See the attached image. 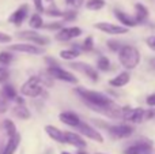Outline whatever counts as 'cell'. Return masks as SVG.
<instances>
[{
	"label": "cell",
	"instance_id": "cell-29",
	"mask_svg": "<svg viewBox=\"0 0 155 154\" xmlns=\"http://www.w3.org/2000/svg\"><path fill=\"white\" fill-rule=\"evenodd\" d=\"M14 56L10 53V52H0V64L3 65H8L11 62H12Z\"/></svg>",
	"mask_w": 155,
	"mask_h": 154
},
{
	"label": "cell",
	"instance_id": "cell-10",
	"mask_svg": "<svg viewBox=\"0 0 155 154\" xmlns=\"http://www.w3.org/2000/svg\"><path fill=\"white\" fill-rule=\"evenodd\" d=\"M95 27L101 32L106 33V34H112V35H117V34H125L128 33V27L125 26H118V25H112L107 22H99L95 25Z\"/></svg>",
	"mask_w": 155,
	"mask_h": 154
},
{
	"label": "cell",
	"instance_id": "cell-6",
	"mask_svg": "<svg viewBox=\"0 0 155 154\" xmlns=\"http://www.w3.org/2000/svg\"><path fill=\"white\" fill-rule=\"evenodd\" d=\"M18 37L22 38V40H26L29 42H33V45H37V46H45L51 42L48 37H44V35L38 34L35 32H21L18 33Z\"/></svg>",
	"mask_w": 155,
	"mask_h": 154
},
{
	"label": "cell",
	"instance_id": "cell-44",
	"mask_svg": "<svg viewBox=\"0 0 155 154\" xmlns=\"http://www.w3.org/2000/svg\"><path fill=\"white\" fill-rule=\"evenodd\" d=\"M61 154H71V153H68V152H63Z\"/></svg>",
	"mask_w": 155,
	"mask_h": 154
},
{
	"label": "cell",
	"instance_id": "cell-30",
	"mask_svg": "<svg viewBox=\"0 0 155 154\" xmlns=\"http://www.w3.org/2000/svg\"><path fill=\"white\" fill-rule=\"evenodd\" d=\"M7 109H8V100L0 92V113H4Z\"/></svg>",
	"mask_w": 155,
	"mask_h": 154
},
{
	"label": "cell",
	"instance_id": "cell-18",
	"mask_svg": "<svg viewBox=\"0 0 155 154\" xmlns=\"http://www.w3.org/2000/svg\"><path fill=\"white\" fill-rule=\"evenodd\" d=\"M129 79H131L129 72L123 71V72H120L117 76H114L113 79H110L109 85H110V86H113V87H123V86H125V85L128 83Z\"/></svg>",
	"mask_w": 155,
	"mask_h": 154
},
{
	"label": "cell",
	"instance_id": "cell-25",
	"mask_svg": "<svg viewBox=\"0 0 155 154\" xmlns=\"http://www.w3.org/2000/svg\"><path fill=\"white\" fill-rule=\"evenodd\" d=\"M79 55H80V52L78 51V49H65V51L60 52V57L64 60H74V59H76Z\"/></svg>",
	"mask_w": 155,
	"mask_h": 154
},
{
	"label": "cell",
	"instance_id": "cell-37",
	"mask_svg": "<svg viewBox=\"0 0 155 154\" xmlns=\"http://www.w3.org/2000/svg\"><path fill=\"white\" fill-rule=\"evenodd\" d=\"M33 3H34V7H35V10L38 11V14L45 12V8H44L42 0H33Z\"/></svg>",
	"mask_w": 155,
	"mask_h": 154
},
{
	"label": "cell",
	"instance_id": "cell-32",
	"mask_svg": "<svg viewBox=\"0 0 155 154\" xmlns=\"http://www.w3.org/2000/svg\"><path fill=\"white\" fill-rule=\"evenodd\" d=\"M107 46H109L112 51H114V52H118L121 48H123V45H121L118 41H114V40H109V41H107Z\"/></svg>",
	"mask_w": 155,
	"mask_h": 154
},
{
	"label": "cell",
	"instance_id": "cell-8",
	"mask_svg": "<svg viewBox=\"0 0 155 154\" xmlns=\"http://www.w3.org/2000/svg\"><path fill=\"white\" fill-rule=\"evenodd\" d=\"M70 67L75 71H79V72L84 74L88 79H91L93 82H97L98 81V72L97 70L93 67V65L87 64V63H71Z\"/></svg>",
	"mask_w": 155,
	"mask_h": 154
},
{
	"label": "cell",
	"instance_id": "cell-23",
	"mask_svg": "<svg viewBox=\"0 0 155 154\" xmlns=\"http://www.w3.org/2000/svg\"><path fill=\"white\" fill-rule=\"evenodd\" d=\"M0 92L3 93V95H4L8 101L15 100V98H16V92H15V89H14L11 85H4V86L2 87V90H0Z\"/></svg>",
	"mask_w": 155,
	"mask_h": 154
},
{
	"label": "cell",
	"instance_id": "cell-28",
	"mask_svg": "<svg viewBox=\"0 0 155 154\" xmlns=\"http://www.w3.org/2000/svg\"><path fill=\"white\" fill-rule=\"evenodd\" d=\"M97 67H98V70H101V71H107L110 68L109 59H107L106 56L98 57V60H97Z\"/></svg>",
	"mask_w": 155,
	"mask_h": 154
},
{
	"label": "cell",
	"instance_id": "cell-43",
	"mask_svg": "<svg viewBox=\"0 0 155 154\" xmlns=\"http://www.w3.org/2000/svg\"><path fill=\"white\" fill-rule=\"evenodd\" d=\"M78 154H87L86 152H82V150H79V152H78Z\"/></svg>",
	"mask_w": 155,
	"mask_h": 154
},
{
	"label": "cell",
	"instance_id": "cell-21",
	"mask_svg": "<svg viewBox=\"0 0 155 154\" xmlns=\"http://www.w3.org/2000/svg\"><path fill=\"white\" fill-rule=\"evenodd\" d=\"M12 112H14V115H15L16 117H19V119H22V120H27V119H30V116H31L30 111L25 105H16V106H14Z\"/></svg>",
	"mask_w": 155,
	"mask_h": 154
},
{
	"label": "cell",
	"instance_id": "cell-42",
	"mask_svg": "<svg viewBox=\"0 0 155 154\" xmlns=\"http://www.w3.org/2000/svg\"><path fill=\"white\" fill-rule=\"evenodd\" d=\"M147 45H148L150 49L155 51V35H151V37L147 38Z\"/></svg>",
	"mask_w": 155,
	"mask_h": 154
},
{
	"label": "cell",
	"instance_id": "cell-40",
	"mask_svg": "<svg viewBox=\"0 0 155 154\" xmlns=\"http://www.w3.org/2000/svg\"><path fill=\"white\" fill-rule=\"evenodd\" d=\"M153 117H155V111H154V109L144 111V120H151Z\"/></svg>",
	"mask_w": 155,
	"mask_h": 154
},
{
	"label": "cell",
	"instance_id": "cell-27",
	"mask_svg": "<svg viewBox=\"0 0 155 154\" xmlns=\"http://www.w3.org/2000/svg\"><path fill=\"white\" fill-rule=\"evenodd\" d=\"M30 26L33 27V29H41L44 25V21H42V16L40 15V14H34V15H31V18H30Z\"/></svg>",
	"mask_w": 155,
	"mask_h": 154
},
{
	"label": "cell",
	"instance_id": "cell-34",
	"mask_svg": "<svg viewBox=\"0 0 155 154\" xmlns=\"http://www.w3.org/2000/svg\"><path fill=\"white\" fill-rule=\"evenodd\" d=\"M76 18V11H64V15H63V19L64 22L72 21V19Z\"/></svg>",
	"mask_w": 155,
	"mask_h": 154
},
{
	"label": "cell",
	"instance_id": "cell-22",
	"mask_svg": "<svg viewBox=\"0 0 155 154\" xmlns=\"http://www.w3.org/2000/svg\"><path fill=\"white\" fill-rule=\"evenodd\" d=\"M135 10H136V16H135V18H136V21L139 22V23L143 22L148 16V10L143 4H140V3H137V4L135 5Z\"/></svg>",
	"mask_w": 155,
	"mask_h": 154
},
{
	"label": "cell",
	"instance_id": "cell-17",
	"mask_svg": "<svg viewBox=\"0 0 155 154\" xmlns=\"http://www.w3.org/2000/svg\"><path fill=\"white\" fill-rule=\"evenodd\" d=\"M114 15L117 16V19H118V21H120L125 27H134V26H136V25L139 23V22L136 21V18H135V16L128 15V14L123 12V11H120V10H116V11H114Z\"/></svg>",
	"mask_w": 155,
	"mask_h": 154
},
{
	"label": "cell",
	"instance_id": "cell-2",
	"mask_svg": "<svg viewBox=\"0 0 155 154\" xmlns=\"http://www.w3.org/2000/svg\"><path fill=\"white\" fill-rule=\"evenodd\" d=\"M118 60L127 70H134L140 63V53L135 46L123 45V48L118 51Z\"/></svg>",
	"mask_w": 155,
	"mask_h": 154
},
{
	"label": "cell",
	"instance_id": "cell-9",
	"mask_svg": "<svg viewBox=\"0 0 155 154\" xmlns=\"http://www.w3.org/2000/svg\"><path fill=\"white\" fill-rule=\"evenodd\" d=\"M109 134L112 138L116 139H123V138H128L129 135L134 134V127L127 124H118V126H110L107 127Z\"/></svg>",
	"mask_w": 155,
	"mask_h": 154
},
{
	"label": "cell",
	"instance_id": "cell-26",
	"mask_svg": "<svg viewBox=\"0 0 155 154\" xmlns=\"http://www.w3.org/2000/svg\"><path fill=\"white\" fill-rule=\"evenodd\" d=\"M105 0H87V3H86V7L88 8V10H93V11H98L101 10V8L105 7Z\"/></svg>",
	"mask_w": 155,
	"mask_h": 154
},
{
	"label": "cell",
	"instance_id": "cell-14",
	"mask_svg": "<svg viewBox=\"0 0 155 154\" xmlns=\"http://www.w3.org/2000/svg\"><path fill=\"white\" fill-rule=\"evenodd\" d=\"M27 14H29V5L22 4L21 7L16 8V11H14V12L11 14L10 18H8V21H10L12 25H15V26H21L22 22L26 19Z\"/></svg>",
	"mask_w": 155,
	"mask_h": 154
},
{
	"label": "cell",
	"instance_id": "cell-4",
	"mask_svg": "<svg viewBox=\"0 0 155 154\" xmlns=\"http://www.w3.org/2000/svg\"><path fill=\"white\" fill-rule=\"evenodd\" d=\"M154 147L150 141H137L124 150V154H153Z\"/></svg>",
	"mask_w": 155,
	"mask_h": 154
},
{
	"label": "cell",
	"instance_id": "cell-15",
	"mask_svg": "<svg viewBox=\"0 0 155 154\" xmlns=\"http://www.w3.org/2000/svg\"><path fill=\"white\" fill-rule=\"evenodd\" d=\"M64 134V142L68 145H72V146L78 147V149H84L86 147V142L83 141V138L80 135H78L75 132H71V131H65Z\"/></svg>",
	"mask_w": 155,
	"mask_h": 154
},
{
	"label": "cell",
	"instance_id": "cell-39",
	"mask_svg": "<svg viewBox=\"0 0 155 154\" xmlns=\"http://www.w3.org/2000/svg\"><path fill=\"white\" fill-rule=\"evenodd\" d=\"M7 42H11V35L0 32V44H7Z\"/></svg>",
	"mask_w": 155,
	"mask_h": 154
},
{
	"label": "cell",
	"instance_id": "cell-24",
	"mask_svg": "<svg viewBox=\"0 0 155 154\" xmlns=\"http://www.w3.org/2000/svg\"><path fill=\"white\" fill-rule=\"evenodd\" d=\"M3 127H4V131H5V134H7L8 138H11V136H14V135H16V134H18L15 124H14L11 120H8V119L4 120V123H3Z\"/></svg>",
	"mask_w": 155,
	"mask_h": 154
},
{
	"label": "cell",
	"instance_id": "cell-13",
	"mask_svg": "<svg viewBox=\"0 0 155 154\" xmlns=\"http://www.w3.org/2000/svg\"><path fill=\"white\" fill-rule=\"evenodd\" d=\"M10 51H15V52H23V53H29V55H42L44 48L33 44H15V45L10 46Z\"/></svg>",
	"mask_w": 155,
	"mask_h": 154
},
{
	"label": "cell",
	"instance_id": "cell-19",
	"mask_svg": "<svg viewBox=\"0 0 155 154\" xmlns=\"http://www.w3.org/2000/svg\"><path fill=\"white\" fill-rule=\"evenodd\" d=\"M19 142H21V135H19V134L8 138V142H7V145H5L4 150H3V154H14L16 152V149H18Z\"/></svg>",
	"mask_w": 155,
	"mask_h": 154
},
{
	"label": "cell",
	"instance_id": "cell-35",
	"mask_svg": "<svg viewBox=\"0 0 155 154\" xmlns=\"http://www.w3.org/2000/svg\"><path fill=\"white\" fill-rule=\"evenodd\" d=\"M8 75H10L8 70H5L4 67H0V83H3V82L7 81V79H8Z\"/></svg>",
	"mask_w": 155,
	"mask_h": 154
},
{
	"label": "cell",
	"instance_id": "cell-16",
	"mask_svg": "<svg viewBox=\"0 0 155 154\" xmlns=\"http://www.w3.org/2000/svg\"><path fill=\"white\" fill-rule=\"evenodd\" d=\"M59 119L61 120L64 124L67 126H71V127H78L80 124L82 120L79 119V116L75 115L74 112H63V113L59 115Z\"/></svg>",
	"mask_w": 155,
	"mask_h": 154
},
{
	"label": "cell",
	"instance_id": "cell-41",
	"mask_svg": "<svg viewBox=\"0 0 155 154\" xmlns=\"http://www.w3.org/2000/svg\"><path fill=\"white\" fill-rule=\"evenodd\" d=\"M146 102H147L148 106H155V93L154 94H150L146 98Z\"/></svg>",
	"mask_w": 155,
	"mask_h": 154
},
{
	"label": "cell",
	"instance_id": "cell-46",
	"mask_svg": "<svg viewBox=\"0 0 155 154\" xmlns=\"http://www.w3.org/2000/svg\"><path fill=\"white\" fill-rule=\"evenodd\" d=\"M97 154H104V153H97Z\"/></svg>",
	"mask_w": 155,
	"mask_h": 154
},
{
	"label": "cell",
	"instance_id": "cell-38",
	"mask_svg": "<svg viewBox=\"0 0 155 154\" xmlns=\"http://www.w3.org/2000/svg\"><path fill=\"white\" fill-rule=\"evenodd\" d=\"M49 16H63L64 15V11H59V10H54V8H51V10H46L45 11Z\"/></svg>",
	"mask_w": 155,
	"mask_h": 154
},
{
	"label": "cell",
	"instance_id": "cell-7",
	"mask_svg": "<svg viewBox=\"0 0 155 154\" xmlns=\"http://www.w3.org/2000/svg\"><path fill=\"white\" fill-rule=\"evenodd\" d=\"M121 119H125L132 123H142L144 120V109L142 108H123V113H121Z\"/></svg>",
	"mask_w": 155,
	"mask_h": 154
},
{
	"label": "cell",
	"instance_id": "cell-36",
	"mask_svg": "<svg viewBox=\"0 0 155 154\" xmlns=\"http://www.w3.org/2000/svg\"><path fill=\"white\" fill-rule=\"evenodd\" d=\"M83 2H84V0H65L67 5H70V7H74V8H79L80 5L83 4Z\"/></svg>",
	"mask_w": 155,
	"mask_h": 154
},
{
	"label": "cell",
	"instance_id": "cell-20",
	"mask_svg": "<svg viewBox=\"0 0 155 154\" xmlns=\"http://www.w3.org/2000/svg\"><path fill=\"white\" fill-rule=\"evenodd\" d=\"M45 131H46V134L53 139V141L59 142V143H65L63 131H60L59 128H56L54 126H45Z\"/></svg>",
	"mask_w": 155,
	"mask_h": 154
},
{
	"label": "cell",
	"instance_id": "cell-31",
	"mask_svg": "<svg viewBox=\"0 0 155 154\" xmlns=\"http://www.w3.org/2000/svg\"><path fill=\"white\" fill-rule=\"evenodd\" d=\"M93 45H94L93 37H87L82 42V49H84V51H90V49H93Z\"/></svg>",
	"mask_w": 155,
	"mask_h": 154
},
{
	"label": "cell",
	"instance_id": "cell-11",
	"mask_svg": "<svg viewBox=\"0 0 155 154\" xmlns=\"http://www.w3.org/2000/svg\"><path fill=\"white\" fill-rule=\"evenodd\" d=\"M82 34V29L79 27H61L59 32L56 33V40L57 41H71L72 38H76Z\"/></svg>",
	"mask_w": 155,
	"mask_h": 154
},
{
	"label": "cell",
	"instance_id": "cell-3",
	"mask_svg": "<svg viewBox=\"0 0 155 154\" xmlns=\"http://www.w3.org/2000/svg\"><path fill=\"white\" fill-rule=\"evenodd\" d=\"M21 93L27 97H38L42 93V85L40 82L38 76H31L29 78L21 87Z\"/></svg>",
	"mask_w": 155,
	"mask_h": 154
},
{
	"label": "cell",
	"instance_id": "cell-12",
	"mask_svg": "<svg viewBox=\"0 0 155 154\" xmlns=\"http://www.w3.org/2000/svg\"><path fill=\"white\" fill-rule=\"evenodd\" d=\"M76 128L79 130V132L82 134V135L87 136V138L93 139V141L98 142V143H102V142H104V138H102V135L95 130V128L91 127V126H88V124H86V123L80 122V124Z\"/></svg>",
	"mask_w": 155,
	"mask_h": 154
},
{
	"label": "cell",
	"instance_id": "cell-1",
	"mask_svg": "<svg viewBox=\"0 0 155 154\" xmlns=\"http://www.w3.org/2000/svg\"><path fill=\"white\" fill-rule=\"evenodd\" d=\"M75 93L80 95L83 101L90 106L91 109H97V108H102V106H106L112 102L107 95H105L104 93H99V92H93V90H88L84 89V87H76Z\"/></svg>",
	"mask_w": 155,
	"mask_h": 154
},
{
	"label": "cell",
	"instance_id": "cell-5",
	"mask_svg": "<svg viewBox=\"0 0 155 154\" xmlns=\"http://www.w3.org/2000/svg\"><path fill=\"white\" fill-rule=\"evenodd\" d=\"M48 75L53 79H60V81L70 82V83H76L78 82V79L72 75V74L68 72V71H65V70H63V68L59 67L57 64L56 65H49Z\"/></svg>",
	"mask_w": 155,
	"mask_h": 154
},
{
	"label": "cell",
	"instance_id": "cell-45",
	"mask_svg": "<svg viewBox=\"0 0 155 154\" xmlns=\"http://www.w3.org/2000/svg\"><path fill=\"white\" fill-rule=\"evenodd\" d=\"M46 2H48V3H53V0H46Z\"/></svg>",
	"mask_w": 155,
	"mask_h": 154
},
{
	"label": "cell",
	"instance_id": "cell-33",
	"mask_svg": "<svg viewBox=\"0 0 155 154\" xmlns=\"http://www.w3.org/2000/svg\"><path fill=\"white\" fill-rule=\"evenodd\" d=\"M63 23L64 22H56V23H49V25H42L44 29H49V30H57L59 32L60 29H61Z\"/></svg>",
	"mask_w": 155,
	"mask_h": 154
}]
</instances>
